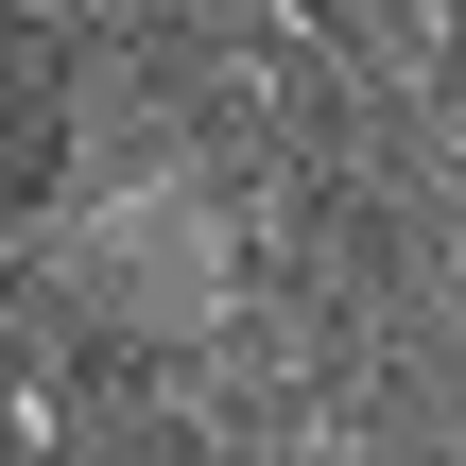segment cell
<instances>
[{
  "label": "cell",
  "instance_id": "obj_1",
  "mask_svg": "<svg viewBox=\"0 0 466 466\" xmlns=\"http://www.w3.org/2000/svg\"><path fill=\"white\" fill-rule=\"evenodd\" d=\"M69 294L104 311V329H138V346H190L208 311H225V208L208 190H104L86 225H69Z\"/></svg>",
  "mask_w": 466,
  "mask_h": 466
}]
</instances>
